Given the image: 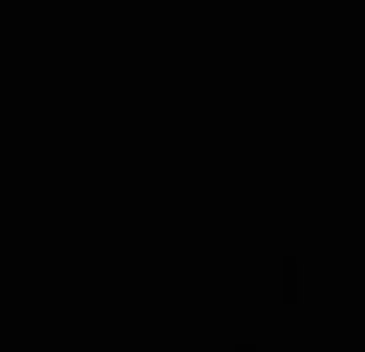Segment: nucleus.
Returning a JSON list of instances; mask_svg holds the SVG:
<instances>
[]
</instances>
